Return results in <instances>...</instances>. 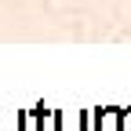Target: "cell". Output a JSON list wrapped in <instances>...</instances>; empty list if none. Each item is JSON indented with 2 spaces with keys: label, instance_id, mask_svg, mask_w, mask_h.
<instances>
[{
  "label": "cell",
  "instance_id": "obj_1",
  "mask_svg": "<svg viewBox=\"0 0 131 131\" xmlns=\"http://www.w3.org/2000/svg\"><path fill=\"white\" fill-rule=\"evenodd\" d=\"M51 131H91V113L84 109H51Z\"/></svg>",
  "mask_w": 131,
  "mask_h": 131
},
{
  "label": "cell",
  "instance_id": "obj_2",
  "mask_svg": "<svg viewBox=\"0 0 131 131\" xmlns=\"http://www.w3.org/2000/svg\"><path fill=\"white\" fill-rule=\"evenodd\" d=\"M91 131H120V106L91 109Z\"/></svg>",
  "mask_w": 131,
  "mask_h": 131
},
{
  "label": "cell",
  "instance_id": "obj_3",
  "mask_svg": "<svg viewBox=\"0 0 131 131\" xmlns=\"http://www.w3.org/2000/svg\"><path fill=\"white\" fill-rule=\"evenodd\" d=\"M0 131H29L26 109H0Z\"/></svg>",
  "mask_w": 131,
  "mask_h": 131
},
{
  "label": "cell",
  "instance_id": "obj_4",
  "mask_svg": "<svg viewBox=\"0 0 131 131\" xmlns=\"http://www.w3.org/2000/svg\"><path fill=\"white\" fill-rule=\"evenodd\" d=\"M33 131H51V109H44V102L33 106Z\"/></svg>",
  "mask_w": 131,
  "mask_h": 131
},
{
  "label": "cell",
  "instance_id": "obj_5",
  "mask_svg": "<svg viewBox=\"0 0 131 131\" xmlns=\"http://www.w3.org/2000/svg\"><path fill=\"white\" fill-rule=\"evenodd\" d=\"M120 131H131V109H120Z\"/></svg>",
  "mask_w": 131,
  "mask_h": 131
}]
</instances>
